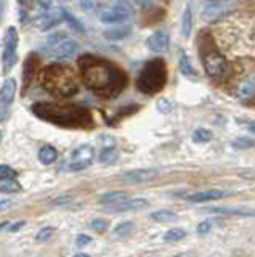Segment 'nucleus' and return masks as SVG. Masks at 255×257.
<instances>
[{"label":"nucleus","mask_w":255,"mask_h":257,"mask_svg":"<svg viewBox=\"0 0 255 257\" xmlns=\"http://www.w3.org/2000/svg\"><path fill=\"white\" fill-rule=\"evenodd\" d=\"M79 72L85 87L105 98H113L127 85V74L114 63L95 55H82L77 60Z\"/></svg>","instance_id":"1"},{"label":"nucleus","mask_w":255,"mask_h":257,"mask_svg":"<svg viewBox=\"0 0 255 257\" xmlns=\"http://www.w3.org/2000/svg\"><path fill=\"white\" fill-rule=\"evenodd\" d=\"M33 112L47 122L68 128H92V112L79 104H61L52 101H41L33 104Z\"/></svg>","instance_id":"2"},{"label":"nucleus","mask_w":255,"mask_h":257,"mask_svg":"<svg viewBox=\"0 0 255 257\" xmlns=\"http://www.w3.org/2000/svg\"><path fill=\"white\" fill-rule=\"evenodd\" d=\"M41 85L47 92L57 96H71L79 90V80L74 68L61 63L44 68L41 74Z\"/></svg>","instance_id":"3"},{"label":"nucleus","mask_w":255,"mask_h":257,"mask_svg":"<svg viewBox=\"0 0 255 257\" xmlns=\"http://www.w3.org/2000/svg\"><path fill=\"white\" fill-rule=\"evenodd\" d=\"M197 47H199V58L205 69V72L212 79L220 80L221 77H225L228 71V61L225 58V55L220 52L218 45L215 44L213 37L209 32H201L197 37Z\"/></svg>","instance_id":"4"},{"label":"nucleus","mask_w":255,"mask_h":257,"mask_svg":"<svg viewBox=\"0 0 255 257\" xmlns=\"http://www.w3.org/2000/svg\"><path fill=\"white\" fill-rule=\"evenodd\" d=\"M167 84V66L161 58H154L145 64L137 79V88L145 95H156Z\"/></svg>","instance_id":"5"},{"label":"nucleus","mask_w":255,"mask_h":257,"mask_svg":"<svg viewBox=\"0 0 255 257\" xmlns=\"http://www.w3.org/2000/svg\"><path fill=\"white\" fill-rule=\"evenodd\" d=\"M29 18L33 20L37 29L49 31L61 21L63 12L55 7L52 0H36L29 12Z\"/></svg>","instance_id":"6"},{"label":"nucleus","mask_w":255,"mask_h":257,"mask_svg":"<svg viewBox=\"0 0 255 257\" xmlns=\"http://www.w3.org/2000/svg\"><path fill=\"white\" fill-rule=\"evenodd\" d=\"M18 31L13 26L7 29L4 36V52H2V66L4 72H10L18 60Z\"/></svg>","instance_id":"7"},{"label":"nucleus","mask_w":255,"mask_h":257,"mask_svg":"<svg viewBox=\"0 0 255 257\" xmlns=\"http://www.w3.org/2000/svg\"><path fill=\"white\" fill-rule=\"evenodd\" d=\"M132 0H116L113 7L101 13L100 20L108 24H121L132 15Z\"/></svg>","instance_id":"8"},{"label":"nucleus","mask_w":255,"mask_h":257,"mask_svg":"<svg viewBox=\"0 0 255 257\" xmlns=\"http://www.w3.org/2000/svg\"><path fill=\"white\" fill-rule=\"evenodd\" d=\"M95 158V150L90 145H81L77 147L73 155H71V161L68 169L69 171H82V169L89 167L92 164V161Z\"/></svg>","instance_id":"9"},{"label":"nucleus","mask_w":255,"mask_h":257,"mask_svg":"<svg viewBox=\"0 0 255 257\" xmlns=\"http://www.w3.org/2000/svg\"><path fill=\"white\" fill-rule=\"evenodd\" d=\"M236 0H205L202 8V18L207 21L217 20L220 16L226 15L233 8Z\"/></svg>","instance_id":"10"},{"label":"nucleus","mask_w":255,"mask_h":257,"mask_svg":"<svg viewBox=\"0 0 255 257\" xmlns=\"http://www.w3.org/2000/svg\"><path fill=\"white\" fill-rule=\"evenodd\" d=\"M77 50H79V45H77L76 40L66 37L57 47H53L47 55L52 56V58H55V60L63 61V60H71V58H73V56L77 53Z\"/></svg>","instance_id":"11"},{"label":"nucleus","mask_w":255,"mask_h":257,"mask_svg":"<svg viewBox=\"0 0 255 257\" xmlns=\"http://www.w3.org/2000/svg\"><path fill=\"white\" fill-rule=\"evenodd\" d=\"M149 207V203L146 199L141 198H135V199H125L121 203L113 204L106 207V211L109 214H121V212H135V211H143V209Z\"/></svg>","instance_id":"12"},{"label":"nucleus","mask_w":255,"mask_h":257,"mask_svg":"<svg viewBox=\"0 0 255 257\" xmlns=\"http://www.w3.org/2000/svg\"><path fill=\"white\" fill-rule=\"evenodd\" d=\"M39 69V56L36 53H31L25 61V69H23V95H25L29 87L33 85L34 79L37 76Z\"/></svg>","instance_id":"13"},{"label":"nucleus","mask_w":255,"mask_h":257,"mask_svg":"<svg viewBox=\"0 0 255 257\" xmlns=\"http://www.w3.org/2000/svg\"><path fill=\"white\" fill-rule=\"evenodd\" d=\"M146 45H148V48H149L151 52L162 53V52L167 50V48H169V45H170V37L162 29L161 31H156V32H153V34L148 37Z\"/></svg>","instance_id":"14"},{"label":"nucleus","mask_w":255,"mask_h":257,"mask_svg":"<svg viewBox=\"0 0 255 257\" xmlns=\"http://www.w3.org/2000/svg\"><path fill=\"white\" fill-rule=\"evenodd\" d=\"M157 177L156 169H135V171L125 172L122 175V180L125 183H143V182H149Z\"/></svg>","instance_id":"15"},{"label":"nucleus","mask_w":255,"mask_h":257,"mask_svg":"<svg viewBox=\"0 0 255 257\" xmlns=\"http://www.w3.org/2000/svg\"><path fill=\"white\" fill-rule=\"evenodd\" d=\"M15 93H17V80L13 77L7 79L2 88H0V108L2 109H9L10 104L15 100Z\"/></svg>","instance_id":"16"},{"label":"nucleus","mask_w":255,"mask_h":257,"mask_svg":"<svg viewBox=\"0 0 255 257\" xmlns=\"http://www.w3.org/2000/svg\"><path fill=\"white\" fill-rule=\"evenodd\" d=\"M228 196L226 191H221V190H204V191H197V193H193V195H189L186 199L189 203H207V201H213V199H220V198H225Z\"/></svg>","instance_id":"17"},{"label":"nucleus","mask_w":255,"mask_h":257,"mask_svg":"<svg viewBox=\"0 0 255 257\" xmlns=\"http://www.w3.org/2000/svg\"><path fill=\"white\" fill-rule=\"evenodd\" d=\"M127 198H129V195H127V191H109V193H105V195L100 196V204H117L121 203V201H125Z\"/></svg>","instance_id":"18"},{"label":"nucleus","mask_w":255,"mask_h":257,"mask_svg":"<svg viewBox=\"0 0 255 257\" xmlns=\"http://www.w3.org/2000/svg\"><path fill=\"white\" fill-rule=\"evenodd\" d=\"M39 159H41L42 164L50 166L58 159V151L53 147H50V145H45V147H42L41 151H39Z\"/></svg>","instance_id":"19"},{"label":"nucleus","mask_w":255,"mask_h":257,"mask_svg":"<svg viewBox=\"0 0 255 257\" xmlns=\"http://www.w3.org/2000/svg\"><path fill=\"white\" fill-rule=\"evenodd\" d=\"M209 212L225 214V215H239V217H255L253 211H244V209H229V207H210Z\"/></svg>","instance_id":"20"},{"label":"nucleus","mask_w":255,"mask_h":257,"mask_svg":"<svg viewBox=\"0 0 255 257\" xmlns=\"http://www.w3.org/2000/svg\"><path fill=\"white\" fill-rule=\"evenodd\" d=\"M117 159H119V153L114 147H106V148H103L100 153V163L101 164L111 166V164H114Z\"/></svg>","instance_id":"21"},{"label":"nucleus","mask_w":255,"mask_h":257,"mask_svg":"<svg viewBox=\"0 0 255 257\" xmlns=\"http://www.w3.org/2000/svg\"><path fill=\"white\" fill-rule=\"evenodd\" d=\"M132 28L130 26H114L108 31H105V37L111 40H117V39H124L130 34Z\"/></svg>","instance_id":"22"},{"label":"nucleus","mask_w":255,"mask_h":257,"mask_svg":"<svg viewBox=\"0 0 255 257\" xmlns=\"http://www.w3.org/2000/svg\"><path fill=\"white\" fill-rule=\"evenodd\" d=\"M191 29H193V12H191L189 7H186L185 13L181 16V34L185 37H189Z\"/></svg>","instance_id":"23"},{"label":"nucleus","mask_w":255,"mask_h":257,"mask_svg":"<svg viewBox=\"0 0 255 257\" xmlns=\"http://www.w3.org/2000/svg\"><path fill=\"white\" fill-rule=\"evenodd\" d=\"M68 36H66V32H55V34H52L49 39L45 40V44L42 45V52H45V53H49L53 47H57L60 42H63Z\"/></svg>","instance_id":"24"},{"label":"nucleus","mask_w":255,"mask_h":257,"mask_svg":"<svg viewBox=\"0 0 255 257\" xmlns=\"http://www.w3.org/2000/svg\"><path fill=\"white\" fill-rule=\"evenodd\" d=\"M151 219L159 222V223H169V222H175L178 217L172 211H165V209H162V211H156V212L151 214Z\"/></svg>","instance_id":"25"},{"label":"nucleus","mask_w":255,"mask_h":257,"mask_svg":"<svg viewBox=\"0 0 255 257\" xmlns=\"http://www.w3.org/2000/svg\"><path fill=\"white\" fill-rule=\"evenodd\" d=\"M185 236H186V231L183 228H170L169 231H165L164 241L165 243H180Z\"/></svg>","instance_id":"26"},{"label":"nucleus","mask_w":255,"mask_h":257,"mask_svg":"<svg viewBox=\"0 0 255 257\" xmlns=\"http://www.w3.org/2000/svg\"><path fill=\"white\" fill-rule=\"evenodd\" d=\"M133 231V223L132 222H122L113 230V235L117 238H127Z\"/></svg>","instance_id":"27"},{"label":"nucleus","mask_w":255,"mask_h":257,"mask_svg":"<svg viewBox=\"0 0 255 257\" xmlns=\"http://www.w3.org/2000/svg\"><path fill=\"white\" fill-rule=\"evenodd\" d=\"M180 71H181V74H185L186 77H196V71L194 68L191 66V63L188 60V56L185 53H181V58H180Z\"/></svg>","instance_id":"28"},{"label":"nucleus","mask_w":255,"mask_h":257,"mask_svg":"<svg viewBox=\"0 0 255 257\" xmlns=\"http://www.w3.org/2000/svg\"><path fill=\"white\" fill-rule=\"evenodd\" d=\"M36 0H18L20 4V15H21V23H26L29 20V12L33 8Z\"/></svg>","instance_id":"29"},{"label":"nucleus","mask_w":255,"mask_h":257,"mask_svg":"<svg viewBox=\"0 0 255 257\" xmlns=\"http://www.w3.org/2000/svg\"><path fill=\"white\" fill-rule=\"evenodd\" d=\"M0 191L2 193H18V191H21V185L13 179L0 182Z\"/></svg>","instance_id":"30"},{"label":"nucleus","mask_w":255,"mask_h":257,"mask_svg":"<svg viewBox=\"0 0 255 257\" xmlns=\"http://www.w3.org/2000/svg\"><path fill=\"white\" fill-rule=\"evenodd\" d=\"M231 147L236 150H249V148L255 147V140L247 139V137H239V139H236L233 143H231Z\"/></svg>","instance_id":"31"},{"label":"nucleus","mask_w":255,"mask_h":257,"mask_svg":"<svg viewBox=\"0 0 255 257\" xmlns=\"http://www.w3.org/2000/svg\"><path fill=\"white\" fill-rule=\"evenodd\" d=\"M193 140L196 143H207L212 140V132L207 131V128H197L193 134Z\"/></svg>","instance_id":"32"},{"label":"nucleus","mask_w":255,"mask_h":257,"mask_svg":"<svg viewBox=\"0 0 255 257\" xmlns=\"http://www.w3.org/2000/svg\"><path fill=\"white\" fill-rule=\"evenodd\" d=\"M255 93V79H249L242 84V87L239 88V95L241 96H250Z\"/></svg>","instance_id":"33"},{"label":"nucleus","mask_w":255,"mask_h":257,"mask_svg":"<svg viewBox=\"0 0 255 257\" xmlns=\"http://www.w3.org/2000/svg\"><path fill=\"white\" fill-rule=\"evenodd\" d=\"M55 233V228L53 227H44L41 231L36 235V241H39V243H45V241H49Z\"/></svg>","instance_id":"34"},{"label":"nucleus","mask_w":255,"mask_h":257,"mask_svg":"<svg viewBox=\"0 0 255 257\" xmlns=\"http://www.w3.org/2000/svg\"><path fill=\"white\" fill-rule=\"evenodd\" d=\"M17 177V171L12 169L10 166H0V182H5V180H10Z\"/></svg>","instance_id":"35"},{"label":"nucleus","mask_w":255,"mask_h":257,"mask_svg":"<svg viewBox=\"0 0 255 257\" xmlns=\"http://www.w3.org/2000/svg\"><path fill=\"white\" fill-rule=\"evenodd\" d=\"M108 220H105V219H95V220H92V223H90V228L93 230V231H97V233H105L106 230H108Z\"/></svg>","instance_id":"36"},{"label":"nucleus","mask_w":255,"mask_h":257,"mask_svg":"<svg viewBox=\"0 0 255 257\" xmlns=\"http://www.w3.org/2000/svg\"><path fill=\"white\" fill-rule=\"evenodd\" d=\"M63 18H65L69 24H71V26H73L76 31H79V32H84V26H82V24L81 23H79L76 18H74V16L73 15H71V13H68V12H63Z\"/></svg>","instance_id":"37"},{"label":"nucleus","mask_w":255,"mask_h":257,"mask_svg":"<svg viewBox=\"0 0 255 257\" xmlns=\"http://www.w3.org/2000/svg\"><path fill=\"white\" fill-rule=\"evenodd\" d=\"M212 220H202L201 223L197 225V235H201V236H204V235H207V233H210L212 231Z\"/></svg>","instance_id":"38"},{"label":"nucleus","mask_w":255,"mask_h":257,"mask_svg":"<svg viewBox=\"0 0 255 257\" xmlns=\"http://www.w3.org/2000/svg\"><path fill=\"white\" fill-rule=\"evenodd\" d=\"M73 199H74V198H73V195H63V196L55 198L50 204H52V206H55V207H60V206H66V204H69Z\"/></svg>","instance_id":"39"},{"label":"nucleus","mask_w":255,"mask_h":257,"mask_svg":"<svg viewBox=\"0 0 255 257\" xmlns=\"http://www.w3.org/2000/svg\"><path fill=\"white\" fill-rule=\"evenodd\" d=\"M90 241H92V238H90L89 235H84V233H82V235H79V236H77L76 243H77V246H85V244H89Z\"/></svg>","instance_id":"40"},{"label":"nucleus","mask_w":255,"mask_h":257,"mask_svg":"<svg viewBox=\"0 0 255 257\" xmlns=\"http://www.w3.org/2000/svg\"><path fill=\"white\" fill-rule=\"evenodd\" d=\"M21 227H25V222H23V220H20V222H17V223H13V225H10L9 231H18V230H21Z\"/></svg>","instance_id":"41"},{"label":"nucleus","mask_w":255,"mask_h":257,"mask_svg":"<svg viewBox=\"0 0 255 257\" xmlns=\"http://www.w3.org/2000/svg\"><path fill=\"white\" fill-rule=\"evenodd\" d=\"M12 206V201L9 199H2L0 201V211H4V209H9Z\"/></svg>","instance_id":"42"},{"label":"nucleus","mask_w":255,"mask_h":257,"mask_svg":"<svg viewBox=\"0 0 255 257\" xmlns=\"http://www.w3.org/2000/svg\"><path fill=\"white\" fill-rule=\"evenodd\" d=\"M132 2H133V4H138V5L145 7V8L151 7V0H132Z\"/></svg>","instance_id":"43"},{"label":"nucleus","mask_w":255,"mask_h":257,"mask_svg":"<svg viewBox=\"0 0 255 257\" xmlns=\"http://www.w3.org/2000/svg\"><path fill=\"white\" fill-rule=\"evenodd\" d=\"M175 257H196L194 254H191V252H181L178 255H175Z\"/></svg>","instance_id":"44"},{"label":"nucleus","mask_w":255,"mask_h":257,"mask_svg":"<svg viewBox=\"0 0 255 257\" xmlns=\"http://www.w3.org/2000/svg\"><path fill=\"white\" fill-rule=\"evenodd\" d=\"M249 131H250L252 134H255V122H250V124H249Z\"/></svg>","instance_id":"45"},{"label":"nucleus","mask_w":255,"mask_h":257,"mask_svg":"<svg viewBox=\"0 0 255 257\" xmlns=\"http://www.w3.org/2000/svg\"><path fill=\"white\" fill-rule=\"evenodd\" d=\"M7 225H9V222H4V223H0V230H4Z\"/></svg>","instance_id":"46"},{"label":"nucleus","mask_w":255,"mask_h":257,"mask_svg":"<svg viewBox=\"0 0 255 257\" xmlns=\"http://www.w3.org/2000/svg\"><path fill=\"white\" fill-rule=\"evenodd\" d=\"M74 257H90V255H87V254H76Z\"/></svg>","instance_id":"47"},{"label":"nucleus","mask_w":255,"mask_h":257,"mask_svg":"<svg viewBox=\"0 0 255 257\" xmlns=\"http://www.w3.org/2000/svg\"><path fill=\"white\" fill-rule=\"evenodd\" d=\"M0 18H2V5H0Z\"/></svg>","instance_id":"48"},{"label":"nucleus","mask_w":255,"mask_h":257,"mask_svg":"<svg viewBox=\"0 0 255 257\" xmlns=\"http://www.w3.org/2000/svg\"><path fill=\"white\" fill-rule=\"evenodd\" d=\"M162 2H169V0H162Z\"/></svg>","instance_id":"49"}]
</instances>
